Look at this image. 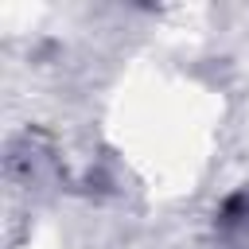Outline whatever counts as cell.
<instances>
[{"label": "cell", "instance_id": "6da1fadb", "mask_svg": "<svg viewBox=\"0 0 249 249\" xmlns=\"http://www.w3.org/2000/svg\"><path fill=\"white\" fill-rule=\"evenodd\" d=\"M218 237L226 249H249V191H237L218 214Z\"/></svg>", "mask_w": 249, "mask_h": 249}]
</instances>
